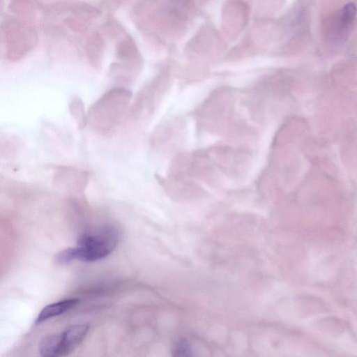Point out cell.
Listing matches in <instances>:
<instances>
[{"instance_id":"cell-2","label":"cell","mask_w":357,"mask_h":357,"mask_svg":"<svg viewBox=\"0 0 357 357\" xmlns=\"http://www.w3.org/2000/svg\"><path fill=\"white\" fill-rule=\"evenodd\" d=\"M120 238L119 229L105 225L82 234L76 247L72 248L74 260L93 262L107 257L115 249Z\"/></svg>"},{"instance_id":"cell-5","label":"cell","mask_w":357,"mask_h":357,"mask_svg":"<svg viewBox=\"0 0 357 357\" xmlns=\"http://www.w3.org/2000/svg\"><path fill=\"white\" fill-rule=\"evenodd\" d=\"M79 303L77 298H69L51 303L44 307L36 317L34 324L38 325L52 317L65 313Z\"/></svg>"},{"instance_id":"cell-8","label":"cell","mask_w":357,"mask_h":357,"mask_svg":"<svg viewBox=\"0 0 357 357\" xmlns=\"http://www.w3.org/2000/svg\"><path fill=\"white\" fill-rule=\"evenodd\" d=\"M174 356H191L192 355L190 347L186 340H181L174 350Z\"/></svg>"},{"instance_id":"cell-4","label":"cell","mask_w":357,"mask_h":357,"mask_svg":"<svg viewBox=\"0 0 357 357\" xmlns=\"http://www.w3.org/2000/svg\"><path fill=\"white\" fill-rule=\"evenodd\" d=\"M89 324H77L71 325L61 333V347L60 356H66L72 353L83 341L89 331Z\"/></svg>"},{"instance_id":"cell-3","label":"cell","mask_w":357,"mask_h":357,"mask_svg":"<svg viewBox=\"0 0 357 357\" xmlns=\"http://www.w3.org/2000/svg\"><path fill=\"white\" fill-rule=\"evenodd\" d=\"M357 16V7L354 3L344 4L333 13L324 27L327 38L333 43L345 42L354 29Z\"/></svg>"},{"instance_id":"cell-7","label":"cell","mask_w":357,"mask_h":357,"mask_svg":"<svg viewBox=\"0 0 357 357\" xmlns=\"http://www.w3.org/2000/svg\"><path fill=\"white\" fill-rule=\"evenodd\" d=\"M71 114L77 120L79 126L86 123V116L84 114L82 102L79 98L74 99L70 105Z\"/></svg>"},{"instance_id":"cell-6","label":"cell","mask_w":357,"mask_h":357,"mask_svg":"<svg viewBox=\"0 0 357 357\" xmlns=\"http://www.w3.org/2000/svg\"><path fill=\"white\" fill-rule=\"evenodd\" d=\"M61 333L44 337L39 344V352L45 357H59Z\"/></svg>"},{"instance_id":"cell-1","label":"cell","mask_w":357,"mask_h":357,"mask_svg":"<svg viewBox=\"0 0 357 357\" xmlns=\"http://www.w3.org/2000/svg\"><path fill=\"white\" fill-rule=\"evenodd\" d=\"M130 98L131 93L123 89L107 91L90 108L86 123L101 134L111 132L126 112Z\"/></svg>"}]
</instances>
